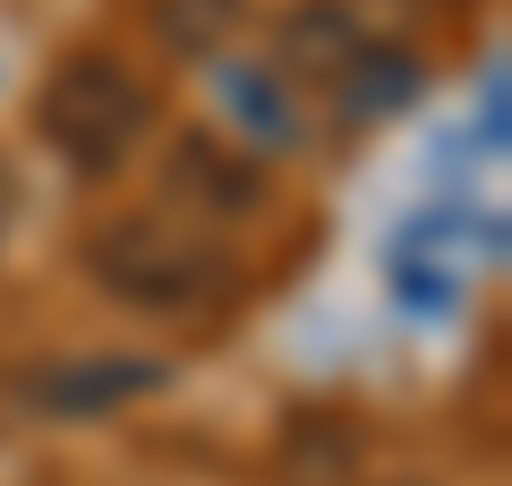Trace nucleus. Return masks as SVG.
<instances>
[{
	"instance_id": "obj_1",
	"label": "nucleus",
	"mask_w": 512,
	"mask_h": 486,
	"mask_svg": "<svg viewBox=\"0 0 512 486\" xmlns=\"http://www.w3.org/2000/svg\"><path fill=\"white\" fill-rule=\"evenodd\" d=\"M146 120H154V94L137 86L120 60H103V52L69 60V69L43 86V128H52V145L77 162V171H111V162L137 145Z\"/></svg>"
}]
</instances>
